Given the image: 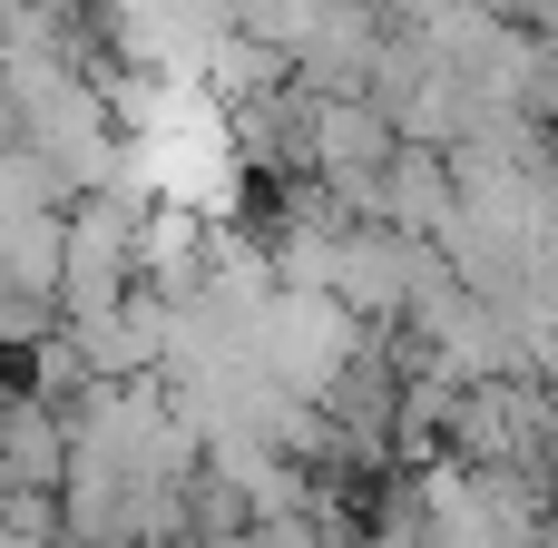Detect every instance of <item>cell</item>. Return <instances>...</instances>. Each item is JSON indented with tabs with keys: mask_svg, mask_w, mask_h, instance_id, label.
<instances>
[{
	"mask_svg": "<svg viewBox=\"0 0 558 548\" xmlns=\"http://www.w3.org/2000/svg\"><path fill=\"white\" fill-rule=\"evenodd\" d=\"M549 402H558V353H549Z\"/></svg>",
	"mask_w": 558,
	"mask_h": 548,
	"instance_id": "1",
	"label": "cell"
}]
</instances>
